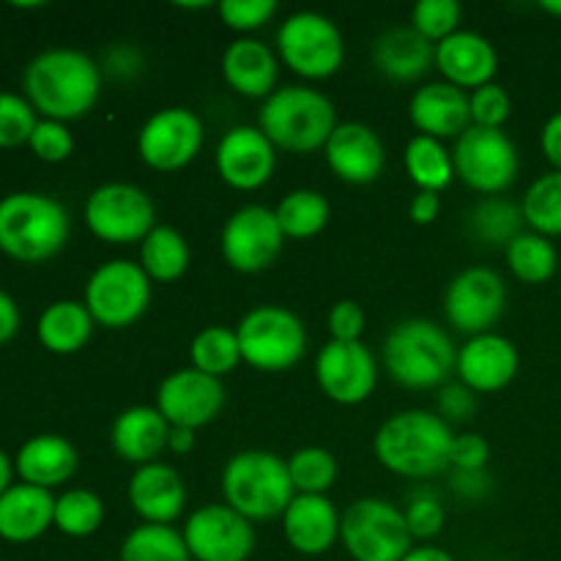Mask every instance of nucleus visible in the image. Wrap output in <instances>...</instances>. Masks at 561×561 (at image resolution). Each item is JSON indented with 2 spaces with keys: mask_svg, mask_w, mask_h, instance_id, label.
<instances>
[{
  "mask_svg": "<svg viewBox=\"0 0 561 561\" xmlns=\"http://www.w3.org/2000/svg\"><path fill=\"white\" fill-rule=\"evenodd\" d=\"M241 362L261 373L290 370L307 351V329L296 312L277 305H263L241 318Z\"/></svg>",
  "mask_w": 561,
  "mask_h": 561,
  "instance_id": "obj_7",
  "label": "nucleus"
},
{
  "mask_svg": "<svg viewBox=\"0 0 561 561\" xmlns=\"http://www.w3.org/2000/svg\"><path fill=\"white\" fill-rule=\"evenodd\" d=\"M192 367L206 376H225V373L233 370L241 362V348H239V334L236 329L228 327H208L192 340Z\"/></svg>",
  "mask_w": 561,
  "mask_h": 561,
  "instance_id": "obj_38",
  "label": "nucleus"
},
{
  "mask_svg": "<svg viewBox=\"0 0 561 561\" xmlns=\"http://www.w3.org/2000/svg\"><path fill=\"white\" fill-rule=\"evenodd\" d=\"M93 323L82 301H55L38 318V340L53 354H75L91 340Z\"/></svg>",
  "mask_w": 561,
  "mask_h": 561,
  "instance_id": "obj_31",
  "label": "nucleus"
},
{
  "mask_svg": "<svg viewBox=\"0 0 561 561\" xmlns=\"http://www.w3.org/2000/svg\"><path fill=\"white\" fill-rule=\"evenodd\" d=\"M225 405V387L219 378L186 367L159 383L157 411L168 420L170 427H197L208 425L219 416Z\"/></svg>",
  "mask_w": 561,
  "mask_h": 561,
  "instance_id": "obj_18",
  "label": "nucleus"
},
{
  "mask_svg": "<svg viewBox=\"0 0 561 561\" xmlns=\"http://www.w3.org/2000/svg\"><path fill=\"white\" fill-rule=\"evenodd\" d=\"M277 47L285 66L305 80H327L343 66L345 42L340 27L318 11H296L279 25Z\"/></svg>",
  "mask_w": 561,
  "mask_h": 561,
  "instance_id": "obj_9",
  "label": "nucleus"
},
{
  "mask_svg": "<svg viewBox=\"0 0 561 561\" xmlns=\"http://www.w3.org/2000/svg\"><path fill=\"white\" fill-rule=\"evenodd\" d=\"M403 561H455V559H453V553H447L444 548L422 546V548H411V551L405 553Z\"/></svg>",
  "mask_w": 561,
  "mask_h": 561,
  "instance_id": "obj_56",
  "label": "nucleus"
},
{
  "mask_svg": "<svg viewBox=\"0 0 561 561\" xmlns=\"http://www.w3.org/2000/svg\"><path fill=\"white\" fill-rule=\"evenodd\" d=\"M181 535L195 561H247L255 551V529L228 504L195 510Z\"/></svg>",
  "mask_w": 561,
  "mask_h": 561,
  "instance_id": "obj_14",
  "label": "nucleus"
},
{
  "mask_svg": "<svg viewBox=\"0 0 561 561\" xmlns=\"http://www.w3.org/2000/svg\"><path fill=\"white\" fill-rule=\"evenodd\" d=\"M383 365L403 387L433 389L458 370V348L438 323L409 318L383 340Z\"/></svg>",
  "mask_w": 561,
  "mask_h": 561,
  "instance_id": "obj_5",
  "label": "nucleus"
},
{
  "mask_svg": "<svg viewBox=\"0 0 561 561\" xmlns=\"http://www.w3.org/2000/svg\"><path fill=\"white\" fill-rule=\"evenodd\" d=\"M540 146L548 162L553 164V170H561V110L557 115H551L546 121V126H542Z\"/></svg>",
  "mask_w": 561,
  "mask_h": 561,
  "instance_id": "obj_52",
  "label": "nucleus"
},
{
  "mask_svg": "<svg viewBox=\"0 0 561 561\" xmlns=\"http://www.w3.org/2000/svg\"><path fill=\"white\" fill-rule=\"evenodd\" d=\"M318 387L329 400L340 405H359L373 394L378 383L376 356L365 343H332L318 351Z\"/></svg>",
  "mask_w": 561,
  "mask_h": 561,
  "instance_id": "obj_17",
  "label": "nucleus"
},
{
  "mask_svg": "<svg viewBox=\"0 0 561 561\" xmlns=\"http://www.w3.org/2000/svg\"><path fill=\"white\" fill-rule=\"evenodd\" d=\"M20 329V307L5 290H0V343L11 340Z\"/></svg>",
  "mask_w": 561,
  "mask_h": 561,
  "instance_id": "obj_54",
  "label": "nucleus"
},
{
  "mask_svg": "<svg viewBox=\"0 0 561 561\" xmlns=\"http://www.w3.org/2000/svg\"><path fill=\"white\" fill-rule=\"evenodd\" d=\"M453 488L466 499H482L491 488V477L485 471H455Z\"/></svg>",
  "mask_w": 561,
  "mask_h": 561,
  "instance_id": "obj_51",
  "label": "nucleus"
},
{
  "mask_svg": "<svg viewBox=\"0 0 561 561\" xmlns=\"http://www.w3.org/2000/svg\"><path fill=\"white\" fill-rule=\"evenodd\" d=\"M16 471L27 485L55 488L77 471V449L64 436H36L22 444L16 455Z\"/></svg>",
  "mask_w": 561,
  "mask_h": 561,
  "instance_id": "obj_30",
  "label": "nucleus"
},
{
  "mask_svg": "<svg viewBox=\"0 0 561 561\" xmlns=\"http://www.w3.org/2000/svg\"><path fill=\"white\" fill-rule=\"evenodd\" d=\"M373 60H376L378 71L387 75L389 80H420L436 64V44L420 36L414 27H392L376 38Z\"/></svg>",
  "mask_w": 561,
  "mask_h": 561,
  "instance_id": "obj_29",
  "label": "nucleus"
},
{
  "mask_svg": "<svg viewBox=\"0 0 561 561\" xmlns=\"http://www.w3.org/2000/svg\"><path fill=\"white\" fill-rule=\"evenodd\" d=\"M285 540L305 557H321L337 542L340 515L327 496L296 493L283 515Z\"/></svg>",
  "mask_w": 561,
  "mask_h": 561,
  "instance_id": "obj_24",
  "label": "nucleus"
},
{
  "mask_svg": "<svg viewBox=\"0 0 561 561\" xmlns=\"http://www.w3.org/2000/svg\"><path fill=\"white\" fill-rule=\"evenodd\" d=\"M288 474L296 493L327 496V491L337 480V460L327 449L305 447L288 458Z\"/></svg>",
  "mask_w": 561,
  "mask_h": 561,
  "instance_id": "obj_39",
  "label": "nucleus"
},
{
  "mask_svg": "<svg viewBox=\"0 0 561 561\" xmlns=\"http://www.w3.org/2000/svg\"><path fill=\"white\" fill-rule=\"evenodd\" d=\"M340 540L356 561H403L414 548L403 510L387 499H359L340 515Z\"/></svg>",
  "mask_w": 561,
  "mask_h": 561,
  "instance_id": "obj_8",
  "label": "nucleus"
},
{
  "mask_svg": "<svg viewBox=\"0 0 561 561\" xmlns=\"http://www.w3.org/2000/svg\"><path fill=\"white\" fill-rule=\"evenodd\" d=\"M323 151L332 173L348 184H373L387 164L381 137L359 121L337 124Z\"/></svg>",
  "mask_w": 561,
  "mask_h": 561,
  "instance_id": "obj_20",
  "label": "nucleus"
},
{
  "mask_svg": "<svg viewBox=\"0 0 561 561\" xmlns=\"http://www.w3.org/2000/svg\"><path fill=\"white\" fill-rule=\"evenodd\" d=\"M274 217H277L285 239H312L327 228L332 208L321 192L294 190L279 201V206L274 208Z\"/></svg>",
  "mask_w": 561,
  "mask_h": 561,
  "instance_id": "obj_34",
  "label": "nucleus"
},
{
  "mask_svg": "<svg viewBox=\"0 0 561 561\" xmlns=\"http://www.w3.org/2000/svg\"><path fill=\"white\" fill-rule=\"evenodd\" d=\"M469 110H471V126H485V129H502L504 121L510 118V93L504 91L496 82H488V85L477 88L469 96Z\"/></svg>",
  "mask_w": 561,
  "mask_h": 561,
  "instance_id": "obj_44",
  "label": "nucleus"
},
{
  "mask_svg": "<svg viewBox=\"0 0 561 561\" xmlns=\"http://www.w3.org/2000/svg\"><path fill=\"white\" fill-rule=\"evenodd\" d=\"M190 244L170 225H157L140 244V266L157 283H173L190 266Z\"/></svg>",
  "mask_w": 561,
  "mask_h": 561,
  "instance_id": "obj_33",
  "label": "nucleus"
},
{
  "mask_svg": "<svg viewBox=\"0 0 561 561\" xmlns=\"http://www.w3.org/2000/svg\"><path fill=\"white\" fill-rule=\"evenodd\" d=\"M9 488H11V460H9V455L0 449V496H3Z\"/></svg>",
  "mask_w": 561,
  "mask_h": 561,
  "instance_id": "obj_57",
  "label": "nucleus"
},
{
  "mask_svg": "<svg viewBox=\"0 0 561 561\" xmlns=\"http://www.w3.org/2000/svg\"><path fill=\"white\" fill-rule=\"evenodd\" d=\"M129 504L146 524L170 526L186 504V488L179 471L168 463H148L131 474Z\"/></svg>",
  "mask_w": 561,
  "mask_h": 561,
  "instance_id": "obj_22",
  "label": "nucleus"
},
{
  "mask_svg": "<svg viewBox=\"0 0 561 561\" xmlns=\"http://www.w3.org/2000/svg\"><path fill=\"white\" fill-rule=\"evenodd\" d=\"M36 110H33V104L27 99L9 91H0V148L27 142L33 129H36Z\"/></svg>",
  "mask_w": 561,
  "mask_h": 561,
  "instance_id": "obj_43",
  "label": "nucleus"
},
{
  "mask_svg": "<svg viewBox=\"0 0 561 561\" xmlns=\"http://www.w3.org/2000/svg\"><path fill=\"white\" fill-rule=\"evenodd\" d=\"M524 222L526 219L520 208H515L513 203L507 201H496V197L480 203V206L474 208V214H471V230L493 247H510V241H515L524 233V230H520Z\"/></svg>",
  "mask_w": 561,
  "mask_h": 561,
  "instance_id": "obj_41",
  "label": "nucleus"
},
{
  "mask_svg": "<svg viewBox=\"0 0 561 561\" xmlns=\"http://www.w3.org/2000/svg\"><path fill=\"white\" fill-rule=\"evenodd\" d=\"M118 561H192L184 535L173 526L142 524L126 535Z\"/></svg>",
  "mask_w": 561,
  "mask_h": 561,
  "instance_id": "obj_35",
  "label": "nucleus"
},
{
  "mask_svg": "<svg viewBox=\"0 0 561 561\" xmlns=\"http://www.w3.org/2000/svg\"><path fill=\"white\" fill-rule=\"evenodd\" d=\"M170 425L157 409L151 405H135L118 414L113 422V449L126 463H135L137 469L148 463H157L159 455L168 449Z\"/></svg>",
  "mask_w": 561,
  "mask_h": 561,
  "instance_id": "obj_26",
  "label": "nucleus"
},
{
  "mask_svg": "<svg viewBox=\"0 0 561 561\" xmlns=\"http://www.w3.org/2000/svg\"><path fill=\"white\" fill-rule=\"evenodd\" d=\"M520 211H524V219L531 228V233H540L546 239L561 236V170H551V173L540 175L526 190Z\"/></svg>",
  "mask_w": 561,
  "mask_h": 561,
  "instance_id": "obj_37",
  "label": "nucleus"
},
{
  "mask_svg": "<svg viewBox=\"0 0 561 561\" xmlns=\"http://www.w3.org/2000/svg\"><path fill=\"white\" fill-rule=\"evenodd\" d=\"M27 142H31L33 153H36L38 159H44V162H64V159H69L71 151H75V137L66 129V124L49 118L38 121Z\"/></svg>",
  "mask_w": 561,
  "mask_h": 561,
  "instance_id": "obj_45",
  "label": "nucleus"
},
{
  "mask_svg": "<svg viewBox=\"0 0 561 561\" xmlns=\"http://www.w3.org/2000/svg\"><path fill=\"white\" fill-rule=\"evenodd\" d=\"M438 214H442V197H438L436 192H420L409 206V217L414 219L416 225L436 222Z\"/></svg>",
  "mask_w": 561,
  "mask_h": 561,
  "instance_id": "obj_53",
  "label": "nucleus"
},
{
  "mask_svg": "<svg viewBox=\"0 0 561 561\" xmlns=\"http://www.w3.org/2000/svg\"><path fill=\"white\" fill-rule=\"evenodd\" d=\"M277 164L272 140L257 126H233L217 146V170L233 190L252 192L266 184Z\"/></svg>",
  "mask_w": 561,
  "mask_h": 561,
  "instance_id": "obj_19",
  "label": "nucleus"
},
{
  "mask_svg": "<svg viewBox=\"0 0 561 561\" xmlns=\"http://www.w3.org/2000/svg\"><path fill=\"white\" fill-rule=\"evenodd\" d=\"M540 9L548 11V14H553V16H561V0H542Z\"/></svg>",
  "mask_w": 561,
  "mask_h": 561,
  "instance_id": "obj_58",
  "label": "nucleus"
},
{
  "mask_svg": "<svg viewBox=\"0 0 561 561\" xmlns=\"http://www.w3.org/2000/svg\"><path fill=\"white\" fill-rule=\"evenodd\" d=\"M403 513L414 540H431V537H436L444 529V520H447L436 496H414Z\"/></svg>",
  "mask_w": 561,
  "mask_h": 561,
  "instance_id": "obj_47",
  "label": "nucleus"
},
{
  "mask_svg": "<svg viewBox=\"0 0 561 561\" xmlns=\"http://www.w3.org/2000/svg\"><path fill=\"white\" fill-rule=\"evenodd\" d=\"M455 175L482 195H499L515 184L520 170L518 148L507 131L469 126L455 140Z\"/></svg>",
  "mask_w": 561,
  "mask_h": 561,
  "instance_id": "obj_10",
  "label": "nucleus"
},
{
  "mask_svg": "<svg viewBox=\"0 0 561 561\" xmlns=\"http://www.w3.org/2000/svg\"><path fill=\"white\" fill-rule=\"evenodd\" d=\"M365 323V310L351 299L337 301L329 310V332H332V340H340V343H359Z\"/></svg>",
  "mask_w": 561,
  "mask_h": 561,
  "instance_id": "obj_48",
  "label": "nucleus"
},
{
  "mask_svg": "<svg viewBox=\"0 0 561 561\" xmlns=\"http://www.w3.org/2000/svg\"><path fill=\"white\" fill-rule=\"evenodd\" d=\"M104 524V504L96 493L66 491L64 496L55 499V526L69 537H88Z\"/></svg>",
  "mask_w": 561,
  "mask_h": 561,
  "instance_id": "obj_40",
  "label": "nucleus"
},
{
  "mask_svg": "<svg viewBox=\"0 0 561 561\" xmlns=\"http://www.w3.org/2000/svg\"><path fill=\"white\" fill-rule=\"evenodd\" d=\"M460 16H463V9L458 0H420L411 9V27L427 42L438 44L460 31Z\"/></svg>",
  "mask_w": 561,
  "mask_h": 561,
  "instance_id": "obj_42",
  "label": "nucleus"
},
{
  "mask_svg": "<svg viewBox=\"0 0 561 561\" xmlns=\"http://www.w3.org/2000/svg\"><path fill=\"white\" fill-rule=\"evenodd\" d=\"M405 173L409 179L420 186V192H442L453 184L455 179V162L453 153L442 146L436 137L416 135L411 137L403 153Z\"/></svg>",
  "mask_w": 561,
  "mask_h": 561,
  "instance_id": "obj_32",
  "label": "nucleus"
},
{
  "mask_svg": "<svg viewBox=\"0 0 561 561\" xmlns=\"http://www.w3.org/2000/svg\"><path fill=\"white\" fill-rule=\"evenodd\" d=\"M151 305V277L140 263L110 261L91 274L85 285V307L93 321L107 329H124L142 318Z\"/></svg>",
  "mask_w": 561,
  "mask_h": 561,
  "instance_id": "obj_11",
  "label": "nucleus"
},
{
  "mask_svg": "<svg viewBox=\"0 0 561 561\" xmlns=\"http://www.w3.org/2000/svg\"><path fill=\"white\" fill-rule=\"evenodd\" d=\"M55 524V499L47 488L11 485L0 496V537L9 542H31Z\"/></svg>",
  "mask_w": 561,
  "mask_h": 561,
  "instance_id": "obj_27",
  "label": "nucleus"
},
{
  "mask_svg": "<svg viewBox=\"0 0 561 561\" xmlns=\"http://www.w3.org/2000/svg\"><path fill=\"white\" fill-rule=\"evenodd\" d=\"M436 66L447 82L458 88H482L493 82L499 55L485 36L474 31H458L436 44Z\"/></svg>",
  "mask_w": 561,
  "mask_h": 561,
  "instance_id": "obj_25",
  "label": "nucleus"
},
{
  "mask_svg": "<svg viewBox=\"0 0 561 561\" xmlns=\"http://www.w3.org/2000/svg\"><path fill=\"white\" fill-rule=\"evenodd\" d=\"M507 263L520 283L540 285L557 274L559 255L551 239L540 233H520L518 239L510 241Z\"/></svg>",
  "mask_w": 561,
  "mask_h": 561,
  "instance_id": "obj_36",
  "label": "nucleus"
},
{
  "mask_svg": "<svg viewBox=\"0 0 561 561\" xmlns=\"http://www.w3.org/2000/svg\"><path fill=\"white\" fill-rule=\"evenodd\" d=\"M285 244L277 217L266 206H244L222 228V255L230 268L257 274L272 266Z\"/></svg>",
  "mask_w": 561,
  "mask_h": 561,
  "instance_id": "obj_16",
  "label": "nucleus"
},
{
  "mask_svg": "<svg viewBox=\"0 0 561 561\" xmlns=\"http://www.w3.org/2000/svg\"><path fill=\"white\" fill-rule=\"evenodd\" d=\"M520 365L518 348L502 334H477L458 351V376L471 392L491 394L507 387Z\"/></svg>",
  "mask_w": 561,
  "mask_h": 561,
  "instance_id": "obj_21",
  "label": "nucleus"
},
{
  "mask_svg": "<svg viewBox=\"0 0 561 561\" xmlns=\"http://www.w3.org/2000/svg\"><path fill=\"white\" fill-rule=\"evenodd\" d=\"M442 414L449 416V420H469L474 414V394H471L469 387L463 383H453L442 392Z\"/></svg>",
  "mask_w": 561,
  "mask_h": 561,
  "instance_id": "obj_50",
  "label": "nucleus"
},
{
  "mask_svg": "<svg viewBox=\"0 0 561 561\" xmlns=\"http://www.w3.org/2000/svg\"><path fill=\"white\" fill-rule=\"evenodd\" d=\"M411 124L425 137H460L471 126L469 96L453 82H427L411 96Z\"/></svg>",
  "mask_w": 561,
  "mask_h": 561,
  "instance_id": "obj_23",
  "label": "nucleus"
},
{
  "mask_svg": "<svg viewBox=\"0 0 561 561\" xmlns=\"http://www.w3.org/2000/svg\"><path fill=\"white\" fill-rule=\"evenodd\" d=\"M69 239V214L42 192H11L0 201V250L22 263L58 255Z\"/></svg>",
  "mask_w": 561,
  "mask_h": 561,
  "instance_id": "obj_4",
  "label": "nucleus"
},
{
  "mask_svg": "<svg viewBox=\"0 0 561 561\" xmlns=\"http://www.w3.org/2000/svg\"><path fill=\"white\" fill-rule=\"evenodd\" d=\"M85 222L91 233L107 244H142L157 228V208L140 186L113 181L91 192L85 203Z\"/></svg>",
  "mask_w": 561,
  "mask_h": 561,
  "instance_id": "obj_12",
  "label": "nucleus"
},
{
  "mask_svg": "<svg viewBox=\"0 0 561 561\" xmlns=\"http://www.w3.org/2000/svg\"><path fill=\"white\" fill-rule=\"evenodd\" d=\"M168 449H173L175 455H186L195 449V431L190 427H170Z\"/></svg>",
  "mask_w": 561,
  "mask_h": 561,
  "instance_id": "obj_55",
  "label": "nucleus"
},
{
  "mask_svg": "<svg viewBox=\"0 0 561 561\" xmlns=\"http://www.w3.org/2000/svg\"><path fill=\"white\" fill-rule=\"evenodd\" d=\"M225 82L250 99H268L277 91L279 66L272 49L257 38H239L222 55Z\"/></svg>",
  "mask_w": 561,
  "mask_h": 561,
  "instance_id": "obj_28",
  "label": "nucleus"
},
{
  "mask_svg": "<svg viewBox=\"0 0 561 561\" xmlns=\"http://www.w3.org/2000/svg\"><path fill=\"white\" fill-rule=\"evenodd\" d=\"M257 129L272 140L274 148L312 153L327 148L329 137L337 129V115L327 93L307 85H285L263 102Z\"/></svg>",
  "mask_w": 561,
  "mask_h": 561,
  "instance_id": "obj_3",
  "label": "nucleus"
},
{
  "mask_svg": "<svg viewBox=\"0 0 561 561\" xmlns=\"http://www.w3.org/2000/svg\"><path fill=\"white\" fill-rule=\"evenodd\" d=\"M102 91V71L80 49H47L25 69V93L33 110L49 121H71L91 113Z\"/></svg>",
  "mask_w": 561,
  "mask_h": 561,
  "instance_id": "obj_1",
  "label": "nucleus"
},
{
  "mask_svg": "<svg viewBox=\"0 0 561 561\" xmlns=\"http://www.w3.org/2000/svg\"><path fill=\"white\" fill-rule=\"evenodd\" d=\"M507 307V285L502 274L488 266H471L449 283L444 296L449 327L460 334H488Z\"/></svg>",
  "mask_w": 561,
  "mask_h": 561,
  "instance_id": "obj_13",
  "label": "nucleus"
},
{
  "mask_svg": "<svg viewBox=\"0 0 561 561\" xmlns=\"http://www.w3.org/2000/svg\"><path fill=\"white\" fill-rule=\"evenodd\" d=\"M203 146V121L186 107H164L142 124L137 153L148 168L173 173L186 168Z\"/></svg>",
  "mask_w": 561,
  "mask_h": 561,
  "instance_id": "obj_15",
  "label": "nucleus"
},
{
  "mask_svg": "<svg viewBox=\"0 0 561 561\" xmlns=\"http://www.w3.org/2000/svg\"><path fill=\"white\" fill-rule=\"evenodd\" d=\"M222 493L225 504L252 524L283 518L296 488L288 474V460L263 449H247L225 466Z\"/></svg>",
  "mask_w": 561,
  "mask_h": 561,
  "instance_id": "obj_6",
  "label": "nucleus"
},
{
  "mask_svg": "<svg viewBox=\"0 0 561 561\" xmlns=\"http://www.w3.org/2000/svg\"><path fill=\"white\" fill-rule=\"evenodd\" d=\"M277 14L274 0H222L219 3V16L233 31H257Z\"/></svg>",
  "mask_w": 561,
  "mask_h": 561,
  "instance_id": "obj_46",
  "label": "nucleus"
},
{
  "mask_svg": "<svg viewBox=\"0 0 561 561\" xmlns=\"http://www.w3.org/2000/svg\"><path fill=\"white\" fill-rule=\"evenodd\" d=\"M488 458H491V447L480 433H460L453 442V455H449V466L455 471H485Z\"/></svg>",
  "mask_w": 561,
  "mask_h": 561,
  "instance_id": "obj_49",
  "label": "nucleus"
},
{
  "mask_svg": "<svg viewBox=\"0 0 561 561\" xmlns=\"http://www.w3.org/2000/svg\"><path fill=\"white\" fill-rule=\"evenodd\" d=\"M455 433L433 411H400L376 433V458L392 474L409 480H427L449 469Z\"/></svg>",
  "mask_w": 561,
  "mask_h": 561,
  "instance_id": "obj_2",
  "label": "nucleus"
}]
</instances>
